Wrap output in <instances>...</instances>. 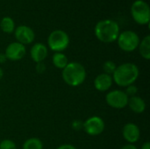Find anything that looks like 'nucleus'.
Returning a JSON list of instances; mask_svg holds the SVG:
<instances>
[{
  "mask_svg": "<svg viewBox=\"0 0 150 149\" xmlns=\"http://www.w3.org/2000/svg\"><path fill=\"white\" fill-rule=\"evenodd\" d=\"M26 53L25 47L18 42H11L10 43L4 52V54L7 58V60L16 61L21 60Z\"/></svg>",
  "mask_w": 150,
  "mask_h": 149,
  "instance_id": "10",
  "label": "nucleus"
},
{
  "mask_svg": "<svg viewBox=\"0 0 150 149\" xmlns=\"http://www.w3.org/2000/svg\"><path fill=\"white\" fill-rule=\"evenodd\" d=\"M117 41L119 47L122 51L130 53L134 52V50H136V48H138L141 40L139 35L135 32L127 30L120 33Z\"/></svg>",
  "mask_w": 150,
  "mask_h": 149,
  "instance_id": "6",
  "label": "nucleus"
},
{
  "mask_svg": "<svg viewBox=\"0 0 150 149\" xmlns=\"http://www.w3.org/2000/svg\"><path fill=\"white\" fill-rule=\"evenodd\" d=\"M117 66L115 64V62H113L112 61H106L104 65H103V69H104V73L108 74L110 76H112L113 74V72L115 71Z\"/></svg>",
  "mask_w": 150,
  "mask_h": 149,
  "instance_id": "19",
  "label": "nucleus"
},
{
  "mask_svg": "<svg viewBox=\"0 0 150 149\" xmlns=\"http://www.w3.org/2000/svg\"><path fill=\"white\" fill-rule=\"evenodd\" d=\"M47 45L54 53H62L69 45V37L63 30H54L48 35Z\"/></svg>",
  "mask_w": 150,
  "mask_h": 149,
  "instance_id": "4",
  "label": "nucleus"
},
{
  "mask_svg": "<svg viewBox=\"0 0 150 149\" xmlns=\"http://www.w3.org/2000/svg\"><path fill=\"white\" fill-rule=\"evenodd\" d=\"M0 28L5 33H12L15 30L14 20L11 17H4L0 21Z\"/></svg>",
  "mask_w": 150,
  "mask_h": 149,
  "instance_id": "17",
  "label": "nucleus"
},
{
  "mask_svg": "<svg viewBox=\"0 0 150 149\" xmlns=\"http://www.w3.org/2000/svg\"><path fill=\"white\" fill-rule=\"evenodd\" d=\"M56 149H76V148L70 144H63V145L59 146Z\"/></svg>",
  "mask_w": 150,
  "mask_h": 149,
  "instance_id": "24",
  "label": "nucleus"
},
{
  "mask_svg": "<svg viewBox=\"0 0 150 149\" xmlns=\"http://www.w3.org/2000/svg\"><path fill=\"white\" fill-rule=\"evenodd\" d=\"M72 126H73V128H74V129H76V130H79V129L83 128V123H81L79 120H76V121H74V122H73Z\"/></svg>",
  "mask_w": 150,
  "mask_h": 149,
  "instance_id": "23",
  "label": "nucleus"
},
{
  "mask_svg": "<svg viewBox=\"0 0 150 149\" xmlns=\"http://www.w3.org/2000/svg\"><path fill=\"white\" fill-rule=\"evenodd\" d=\"M127 106H129L130 110L134 112V113L140 114L145 112L147 105L143 98H142L139 96H134V97H129Z\"/></svg>",
  "mask_w": 150,
  "mask_h": 149,
  "instance_id": "14",
  "label": "nucleus"
},
{
  "mask_svg": "<svg viewBox=\"0 0 150 149\" xmlns=\"http://www.w3.org/2000/svg\"><path fill=\"white\" fill-rule=\"evenodd\" d=\"M0 149H17V146L11 140L5 139L0 142Z\"/></svg>",
  "mask_w": 150,
  "mask_h": 149,
  "instance_id": "20",
  "label": "nucleus"
},
{
  "mask_svg": "<svg viewBox=\"0 0 150 149\" xmlns=\"http://www.w3.org/2000/svg\"><path fill=\"white\" fill-rule=\"evenodd\" d=\"M22 149H43V143L38 138H30L24 142Z\"/></svg>",
  "mask_w": 150,
  "mask_h": 149,
  "instance_id": "18",
  "label": "nucleus"
},
{
  "mask_svg": "<svg viewBox=\"0 0 150 149\" xmlns=\"http://www.w3.org/2000/svg\"><path fill=\"white\" fill-rule=\"evenodd\" d=\"M105 125L102 118L98 116H92L87 119L83 123V129L91 136H98L105 130Z\"/></svg>",
  "mask_w": 150,
  "mask_h": 149,
  "instance_id": "8",
  "label": "nucleus"
},
{
  "mask_svg": "<svg viewBox=\"0 0 150 149\" xmlns=\"http://www.w3.org/2000/svg\"><path fill=\"white\" fill-rule=\"evenodd\" d=\"M128 96L120 90H114L108 92L105 96L106 104L114 109H124L128 104Z\"/></svg>",
  "mask_w": 150,
  "mask_h": 149,
  "instance_id": "7",
  "label": "nucleus"
},
{
  "mask_svg": "<svg viewBox=\"0 0 150 149\" xmlns=\"http://www.w3.org/2000/svg\"><path fill=\"white\" fill-rule=\"evenodd\" d=\"M120 149H137V148L134 144H127V145L123 146Z\"/></svg>",
  "mask_w": 150,
  "mask_h": 149,
  "instance_id": "25",
  "label": "nucleus"
},
{
  "mask_svg": "<svg viewBox=\"0 0 150 149\" xmlns=\"http://www.w3.org/2000/svg\"><path fill=\"white\" fill-rule=\"evenodd\" d=\"M6 61H7V58H6L5 54H3V53H1V54H0V64L4 63Z\"/></svg>",
  "mask_w": 150,
  "mask_h": 149,
  "instance_id": "26",
  "label": "nucleus"
},
{
  "mask_svg": "<svg viewBox=\"0 0 150 149\" xmlns=\"http://www.w3.org/2000/svg\"><path fill=\"white\" fill-rule=\"evenodd\" d=\"M85 68L79 62L72 61L62 69V77L66 84L71 87H77L83 83L86 79Z\"/></svg>",
  "mask_w": 150,
  "mask_h": 149,
  "instance_id": "3",
  "label": "nucleus"
},
{
  "mask_svg": "<svg viewBox=\"0 0 150 149\" xmlns=\"http://www.w3.org/2000/svg\"><path fill=\"white\" fill-rule=\"evenodd\" d=\"M52 62L55 68L62 70L68 65L69 60L63 53H54L52 57Z\"/></svg>",
  "mask_w": 150,
  "mask_h": 149,
  "instance_id": "16",
  "label": "nucleus"
},
{
  "mask_svg": "<svg viewBox=\"0 0 150 149\" xmlns=\"http://www.w3.org/2000/svg\"><path fill=\"white\" fill-rule=\"evenodd\" d=\"M3 76H4V72H3V69L0 68V80H1V78L3 77Z\"/></svg>",
  "mask_w": 150,
  "mask_h": 149,
  "instance_id": "28",
  "label": "nucleus"
},
{
  "mask_svg": "<svg viewBox=\"0 0 150 149\" xmlns=\"http://www.w3.org/2000/svg\"><path fill=\"white\" fill-rule=\"evenodd\" d=\"M45 70H46V66L43 64V62L37 63V65H36V71L38 73H43Z\"/></svg>",
  "mask_w": 150,
  "mask_h": 149,
  "instance_id": "22",
  "label": "nucleus"
},
{
  "mask_svg": "<svg viewBox=\"0 0 150 149\" xmlns=\"http://www.w3.org/2000/svg\"><path fill=\"white\" fill-rule=\"evenodd\" d=\"M131 14L134 20L139 25H148L150 21V8L147 2L136 0L131 6Z\"/></svg>",
  "mask_w": 150,
  "mask_h": 149,
  "instance_id": "5",
  "label": "nucleus"
},
{
  "mask_svg": "<svg viewBox=\"0 0 150 149\" xmlns=\"http://www.w3.org/2000/svg\"><path fill=\"white\" fill-rule=\"evenodd\" d=\"M139 52L142 57L145 60H149L150 59V36L147 35L146 37L143 38L142 41H140L139 46Z\"/></svg>",
  "mask_w": 150,
  "mask_h": 149,
  "instance_id": "15",
  "label": "nucleus"
},
{
  "mask_svg": "<svg viewBox=\"0 0 150 149\" xmlns=\"http://www.w3.org/2000/svg\"><path fill=\"white\" fill-rule=\"evenodd\" d=\"M94 33L99 41L103 43H112L117 40L120 33V25L114 20L104 19L96 24Z\"/></svg>",
  "mask_w": 150,
  "mask_h": 149,
  "instance_id": "2",
  "label": "nucleus"
},
{
  "mask_svg": "<svg viewBox=\"0 0 150 149\" xmlns=\"http://www.w3.org/2000/svg\"><path fill=\"white\" fill-rule=\"evenodd\" d=\"M14 35L17 42L22 45H29L35 39V33L33 30L27 25H18L14 30Z\"/></svg>",
  "mask_w": 150,
  "mask_h": 149,
  "instance_id": "9",
  "label": "nucleus"
},
{
  "mask_svg": "<svg viewBox=\"0 0 150 149\" xmlns=\"http://www.w3.org/2000/svg\"><path fill=\"white\" fill-rule=\"evenodd\" d=\"M126 88H127V90H126L125 93L128 96V97L136 96V94L138 92V88L135 85L132 84V85H129V86H127Z\"/></svg>",
  "mask_w": 150,
  "mask_h": 149,
  "instance_id": "21",
  "label": "nucleus"
},
{
  "mask_svg": "<svg viewBox=\"0 0 150 149\" xmlns=\"http://www.w3.org/2000/svg\"><path fill=\"white\" fill-rule=\"evenodd\" d=\"M112 83L113 81L112 76L105 73H101L94 79V87L97 90L104 92L107 91L112 87Z\"/></svg>",
  "mask_w": 150,
  "mask_h": 149,
  "instance_id": "13",
  "label": "nucleus"
},
{
  "mask_svg": "<svg viewBox=\"0 0 150 149\" xmlns=\"http://www.w3.org/2000/svg\"><path fill=\"white\" fill-rule=\"evenodd\" d=\"M122 135L128 144L136 143L141 137V131L139 126L134 123H127L122 129Z\"/></svg>",
  "mask_w": 150,
  "mask_h": 149,
  "instance_id": "11",
  "label": "nucleus"
},
{
  "mask_svg": "<svg viewBox=\"0 0 150 149\" xmlns=\"http://www.w3.org/2000/svg\"><path fill=\"white\" fill-rule=\"evenodd\" d=\"M141 149H150V143L149 141H146L143 145H142V148Z\"/></svg>",
  "mask_w": 150,
  "mask_h": 149,
  "instance_id": "27",
  "label": "nucleus"
},
{
  "mask_svg": "<svg viewBox=\"0 0 150 149\" xmlns=\"http://www.w3.org/2000/svg\"><path fill=\"white\" fill-rule=\"evenodd\" d=\"M47 54H48V50L47 46H45L43 43L40 42L35 43L30 50L31 58L36 63L42 62L47 58Z\"/></svg>",
  "mask_w": 150,
  "mask_h": 149,
  "instance_id": "12",
  "label": "nucleus"
},
{
  "mask_svg": "<svg viewBox=\"0 0 150 149\" xmlns=\"http://www.w3.org/2000/svg\"><path fill=\"white\" fill-rule=\"evenodd\" d=\"M140 75L139 68L132 62H126L118 66L112 75V81L120 87L134 84Z\"/></svg>",
  "mask_w": 150,
  "mask_h": 149,
  "instance_id": "1",
  "label": "nucleus"
}]
</instances>
